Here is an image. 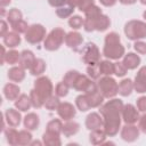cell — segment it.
I'll return each instance as SVG.
<instances>
[{"mask_svg":"<svg viewBox=\"0 0 146 146\" xmlns=\"http://www.w3.org/2000/svg\"><path fill=\"white\" fill-rule=\"evenodd\" d=\"M123 103L117 98H110L108 102L99 106V113L103 116V129L107 136H115L121 128Z\"/></svg>","mask_w":146,"mask_h":146,"instance_id":"1","label":"cell"},{"mask_svg":"<svg viewBox=\"0 0 146 146\" xmlns=\"http://www.w3.org/2000/svg\"><path fill=\"white\" fill-rule=\"evenodd\" d=\"M124 47L121 44L120 35L116 32H110L105 36V44L103 48V55L107 59H120L125 54Z\"/></svg>","mask_w":146,"mask_h":146,"instance_id":"2","label":"cell"},{"mask_svg":"<svg viewBox=\"0 0 146 146\" xmlns=\"http://www.w3.org/2000/svg\"><path fill=\"white\" fill-rule=\"evenodd\" d=\"M124 34L129 40L137 41L146 38V23L138 19H131L124 25Z\"/></svg>","mask_w":146,"mask_h":146,"instance_id":"3","label":"cell"},{"mask_svg":"<svg viewBox=\"0 0 146 146\" xmlns=\"http://www.w3.org/2000/svg\"><path fill=\"white\" fill-rule=\"evenodd\" d=\"M65 31L62 27H55L52 29L49 34L46 36L43 41V47L48 51H55L60 48L63 42L65 41Z\"/></svg>","mask_w":146,"mask_h":146,"instance_id":"4","label":"cell"},{"mask_svg":"<svg viewBox=\"0 0 146 146\" xmlns=\"http://www.w3.org/2000/svg\"><path fill=\"white\" fill-rule=\"evenodd\" d=\"M97 86L104 98H114L119 94V84L111 75H104L99 78Z\"/></svg>","mask_w":146,"mask_h":146,"instance_id":"5","label":"cell"},{"mask_svg":"<svg viewBox=\"0 0 146 146\" xmlns=\"http://www.w3.org/2000/svg\"><path fill=\"white\" fill-rule=\"evenodd\" d=\"M100 51L94 42H88L81 50V59L87 65H95L100 62Z\"/></svg>","mask_w":146,"mask_h":146,"instance_id":"6","label":"cell"},{"mask_svg":"<svg viewBox=\"0 0 146 146\" xmlns=\"http://www.w3.org/2000/svg\"><path fill=\"white\" fill-rule=\"evenodd\" d=\"M25 40L31 44H38L46 39V29L41 24H32L24 33Z\"/></svg>","mask_w":146,"mask_h":146,"instance_id":"7","label":"cell"},{"mask_svg":"<svg viewBox=\"0 0 146 146\" xmlns=\"http://www.w3.org/2000/svg\"><path fill=\"white\" fill-rule=\"evenodd\" d=\"M34 89L38 91V94L42 97L44 102L48 97L52 95V91H54L52 83L48 76H39L34 81Z\"/></svg>","mask_w":146,"mask_h":146,"instance_id":"8","label":"cell"},{"mask_svg":"<svg viewBox=\"0 0 146 146\" xmlns=\"http://www.w3.org/2000/svg\"><path fill=\"white\" fill-rule=\"evenodd\" d=\"M102 14H103L102 13V9L98 6H96V5H94L91 8H89L84 13L86 17H84V23H83V29H84L86 32H92V31H95V23H96L97 18Z\"/></svg>","mask_w":146,"mask_h":146,"instance_id":"9","label":"cell"},{"mask_svg":"<svg viewBox=\"0 0 146 146\" xmlns=\"http://www.w3.org/2000/svg\"><path fill=\"white\" fill-rule=\"evenodd\" d=\"M139 128L136 127L135 124H128L125 123L122 128H121V132H120V136L121 138L124 140V141H128V143H132L135 140L138 139L139 137Z\"/></svg>","mask_w":146,"mask_h":146,"instance_id":"10","label":"cell"},{"mask_svg":"<svg viewBox=\"0 0 146 146\" xmlns=\"http://www.w3.org/2000/svg\"><path fill=\"white\" fill-rule=\"evenodd\" d=\"M122 120L124 121V123L135 124L139 120L138 108L135 107L132 104L124 105L123 106V110H122Z\"/></svg>","mask_w":146,"mask_h":146,"instance_id":"11","label":"cell"},{"mask_svg":"<svg viewBox=\"0 0 146 146\" xmlns=\"http://www.w3.org/2000/svg\"><path fill=\"white\" fill-rule=\"evenodd\" d=\"M57 114H58V116L62 120L68 121V120H72L75 116L76 110H75V107L71 103L64 102V103H60L59 104V106L57 108Z\"/></svg>","mask_w":146,"mask_h":146,"instance_id":"12","label":"cell"},{"mask_svg":"<svg viewBox=\"0 0 146 146\" xmlns=\"http://www.w3.org/2000/svg\"><path fill=\"white\" fill-rule=\"evenodd\" d=\"M133 87L135 90L139 94L146 92V66L140 67L139 71L137 72L133 81Z\"/></svg>","mask_w":146,"mask_h":146,"instance_id":"13","label":"cell"},{"mask_svg":"<svg viewBox=\"0 0 146 146\" xmlns=\"http://www.w3.org/2000/svg\"><path fill=\"white\" fill-rule=\"evenodd\" d=\"M82 42H83V38L76 31H71V32L66 33V35H65V43H66V46L68 48L73 49V50H75V51L82 44Z\"/></svg>","mask_w":146,"mask_h":146,"instance_id":"14","label":"cell"},{"mask_svg":"<svg viewBox=\"0 0 146 146\" xmlns=\"http://www.w3.org/2000/svg\"><path fill=\"white\" fill-rule=\"evenodd\" d=\"M103 124H104V121H103L102 114L92 112V113L88 114V116L86 117V128L90 131L103 128Z\"/></svg>","mask_w":146,"mask_h":146,"instance_id":"15","label":"cell"},{"mask_svg":"<svg viewBox=\"0 0 146 146\" xmlns=\"http://www.w3.org/2000/svg\"><path fill=\"white\" fill-rule=\"evenodd\" d=\"M3 116H5V121L7 122V124L9 127H14V128L18 127L21 123V120H22L19 111H17L15 108H8L5 112Z\"/></svg>","mask_w":146,"mask_h":146,"instance_id":"16","label":"cell"},{"mask_svg":"<svg viewBox=\"0 0 146 146\" xmlns=\"http://www.w3.org/2000/svg\"><path fill=\"white\" fill-rule=\"evenodd\" d=\"M8 79L11 82H22L25 79V68L22 66H13L8 70Z\"/></svg>","mask_w":146,"mask_h":146,"instance_id":"17","label":"cell"},{"mask_svg":"<svg viewBox=\"0 0 146 146\" xmlns=\"http://www.w3.org/2000/svg\"><path fill=\"white\" fill-rule=\"evenodd\" d=\"M35 56L31 50H23L21 52V58H19V66H22L25 70H30L35 60Z\"/></svg>","mask_w":146,"mask_h":146,"instance_id":"18","label":"cell"},{"mask_svg":"<svg viewBox=\"0 0 146 146\" xmlns=\"http://www.w3.org/2000/svg\"><path fill=\"white\" fill-rule=\"evenodd\" d=\"M19 91H21L19 87L17 84L13 83V82H9V83L5 84V87H3V96L8 100H14L15 102L19 96Z\"/></svg>","mask_w":146,"mask_h":146,"instance_id":"19","label":"cell"},{"mask_svg":"<svg viewBox=\"0 0 146 146\" xmlns=\"http://www.w3.org/2000/svg\"><path fill=\"white\" fill-rule=\"evenodd\" d=\"M122 63L124 64V66L128 70H135L140 64V57L135 52H128L123 56Z\"/></svg>","mask_w":146,"mask_h":146,"instance_id":"20","label":"cell"},{"mask_svg":"<svg viewBox=\"0 0 146 146\" xmlns=\"http://www.w3.org/2000/svg\"><path fill=\"white\" fill-rule=\"evenodd\" d=\"M23 123H24V128L25 129H27V130H35V129H38V127L40 124L39 115L35 114V113H29V114H26L24 116Z\"/></svg>","mask_w":146,"mask_h":146,"instance_id":"21","label":"cell"},{"mask_svg":"<svg viewBox=\"0 0 146 146\" xmlns=\"http://www.w3.org/2000/svg\"><path fill=\"white\" fill-rule=\"evenodd\" d=\"M60 135L55 133V132H50V131H44L43 136H42V141L44 145L47 146H60L62 145V140H60Z\"/></svg>","mask_w":146,"mask_h":146,"instance_id":"22","label":"cell"},{"mask_svg":"<svg viewBox=\"0 0 146 146\" xmlns=\"http://www.w3.org/2000/svg\"><path fill=\"white\" fill-rule=\"evenodd\" d=\"M80 130V124L75 121H72V120H68L66 121L64 124H63V130H62V133L65 136V137H72L74 135H76Z\"/></svg>","mask_w":146,"mask_h":146,"instance_id":"23","label":"cell"},{"mask_svg":"<svg viewBox=\"0 0 146 146\" xmlns=\"http://www.w3.org/2000/svg\"><path fill=\"white\" fill-rule=\"evenodd\" d=\"M3 44L7 46L8 48H15L17 47L19 43H21V36H19V33L15 32V31H11V32H8L3 38Z\"/></svg>","mask_w":146,"mask_h":146,"instance_id":"24","label":"cell"},{"mask_svg":"<svg viewBox=\"0 0 146 146\" xmlns=\"http://www.w3.org/2000/svg\"><path fill=\"white\" fill-rule=\"evenodd\" d=\"M87 96V99H88V103L90 105V108H95V107H99L102 104H103V100H104V96L102 95V92L98 90L96 91H92V92H89V94H86Z\"/></svg>","mask_w":146,"mask_h":146,"instance_id":"25","label":"cell"},{"mask_svg":"<svg viewBox=\"0 0 146 146\" xmlns=\"http://www.w3.org/2000/svg\"><path fill=\"white\" fill-rule=\"evenodd\" d=\"M106 137H107V135H106V132L104 131L103 128L96 129V130H91V132L89 135V141L92 145H102L105 141Z\"/></svg>","mask_w":146,"mask_h":146,"instance_id":"26","label":"cell"},{"mask_svg":"<svg viewBox=\"0 0 146 146\" xmlns=\"http://www.w3.org/2000/svg\"><path fill=\"white\" fill-rule=\"evenodd\" d=\"M32 106V103H31V98H30V95H25V94H22L18 96V98L15 100V107L21 111V112H26L27 110H30V107Z\"/></svg>","mask_w":146,"mask_h":146,"instance_id":"27","label":"cell"},{"mask_svg":"<svg viewBox=\"0 0 146 146\" xmlns=\"http://www.w3.org/2000/svg\"><path fill=\"white\" fill-rule=\"evenodd\" d=\"M135 89L133 87V82L128 78V79H123L120 83H119V94L123 97H128L132 90Z\"/></svg>","mask_w":146,"mask_h":146,"instance_id":"28","label":"cell"},{"mask_svg":"<svg viewBox=\"0 0 146 146\" xmlns=\"http://www.w3.org/2000/svg\"><path fill=\"white\" fill-rule=\"evenodd\" d=\"M5 136H6V139H7V143L11 146H16L18 145V132L14 127H9L8 128H5Z\"/></svg>","mask_w":146,"mask_h":146,"instance_id":"29","label":"cell"},{"mask_svg":"<svg viewBox=\"0 0 146 146\" xmlns=\"http://www.w3.org/2000/svg\"><path fill=\"white\" fill-rule=\"evenodd\" d=\"M46 62L41 58H36L32 65V67L30 68V73L34 76H41L42 73L46 71Z\"/></svg>","mask_w":146,"mask_h":146,"instance_id":"30","label":"cell"},{"mask_svg":"<svg viewBox=\"0 0 146 146\" xmlns=\"http://www.w3.org/2000/svg\"><path fill=\"white\" fill-rule=\"evenodd\" d=\"M110 25H111V21L108 18V16L102 14L97 18V21L95 23V30L96 31H99V32H104V31H106L110 27Z\"/></svg>","mask_w":146,"mask_h":146,"instance_id":"31","label":"cell"},{"mask_svg":"<svg viewBox=\"0 0 146 146\" xmlns=\"http://www.w3.org/2000/svg\"><path fill=\"white\" fill-rule=\"evenodd\" d=\"M99 65V70L102 75H112L114 74V63L111 62V59H105V60H100L98 63Z\"/></svg>","mask_w":146,"mask_h":146,"instance_id":"32","label":"cell"},{"mask_svg":"<svg viewBox=\"0 0 146 146\" xmlns=\"http://www.w3.org/2000/svg\"><path fill=\"white\" fill-rule=\"evenodd\" d=\"M75 105H76L78 110L81 111V112H87V111L90 110V105H89V103H88V99H87L86 94L79 95V96L75 98Z\"/></svg>","mask_w":146,"mask_h":146,"instance_id":"33","label":"cell"},{"mask_svg":"<svg viewBox=\"0 0 146 146\" xmlns=\"http://www.w3.org/2000/svg\"><path fill=\"white\" fill-rule=\"evenodd\" d=\"M46 130L60 135L62 130H63V123H62V121L59 119H52L51 121H49L47 123V129Z\"/></svg>","mask_w":146,"mask_h":146,"instance_id":"34","label":"cell"},{"mask_svg":"<svg viewBox=\"0 0 146 146\" xmlns=\"http://www.w3.org/2000/svg\"><path fill=\"white\" fill-rule=\"evenodd\" d=\"M79 74H80V73H79L78 71H75V70H71V71H68V72L64 75L63 81H64L70 88H73V86H74V83H75V81H76Z\"/></svg>","mask_w":146,"mask_h":146,"instance_id":"35","label":"cell"},{"mask_svg":"<svg viewBox=\"0 0 146 146\" xmlns=\"http://www.w3.org/2000/svg\"><path fill=\"white\" fill-rule=\"evenodd\" d=\"M30 98H31V103H32V106L35 107V108H40L41 106H43L44 104V100L42 99V97L38 94V91L35 89H32L30 91Z\"/></svg>","mask_w":146,"mask_h":146,"instance_id":"36","label":"cell"},{"mask_svg":"<svg viewBox=\"0 0 146 146\" xmlns=\"http://www.w3.org/2000/svg\"><path fill=\"white\" fill-rule=\"evenodd\" d=\"M59 104H60V102H59V97H58V96H52V95H51L50 97H48V98L46 99L43 106H44L48 111H55V110L58 108Z\"/></svg>","mask_w":146,"mask_h":146,"instance_id":"37","label":"cell"},{"mask_svg":"<svg viewBox=\"0 0 146 146\" xmlns=\"http://www.w3.org/2000/svg\"><path fill=\"white\" fill-rule=\"evenodd\" d=\"M32 141V135L30 130L24 129L18 132V145H30Z\"/></svg>","mask_w":146,"mask_h":146,"instance_id":"38","label":"cell"},{"mask_svg":"<svg viewBox=\"0 0 146 146\" xmlns=\"http://www.w3.org/2000/svg\"><path fill=\"white\" fill-rule=\"evenodd\" d=\"M19 58H21V52H18L15 49L8 50L6 54V63H8L10 65H15V64L19 63Z\"/></svg>","mask_w":146,"mask_h":146,"instance_id":"39","label":"cell"},{"mask_svg":"<svg viewBox=\"0 0 146 146\" xmlns=\"http://www.w3.org/2000/svg\"><path fill=\"white\" fill-rule=\"evenodd\" d=\"M22 17H23L22 11H21L19 9H17V8H13V9H10V10L7 13V19H8V22H9L10 24H14V23L21 21Z\"/></svg>","mask_w":146,"mask_h":146,"instance_id":"40","label":"cell"},{"mask_svg":"<svg viewBox=\"0 0 146 146\" xmlns=\"http://www.w3.org/2000/svg\"><path fill=\"white\" fill-rule=\"evenodd\" d=\"M83 23H84V19L79 16V15H72L70 18H68V25L73 29V30H79L83 26Z\"/></svg>","mask_w":146,"mask_h":146,"instance_id":"41","label":"cell"},{"mask_svg":"<svg viewBox=\"0 0 146 146\" xmlns=\"http://www.w3.org/2000/svg\"><path fill=\"white\" fill-rule=\"evenodd\" d=\"M68 89H70V87L64 81H60L55 87V95L58 97H65L68 94Z\"/></svg>","mask_w":146,"mask_h":146,"instance_id":"42","label":"cell"},{"mask_svg":"<svg viewBox=\"0 0 146 146\" xmlns=\"http://www.w3.org/2000/svg\"><path fill=\"white\" fill-rule=\"evenodd\" d=\"M87 73H88V76H89L90 79H94V80H98V79L100 78V75H102L98 64L88 65V67H87Z\"/></svg>","mask_w":146,"mask_h":146,"instance_id":"43","label":"cell"},{"mask_svg":"<svg viewBox=\"0 0 146 146\" xmlns=\"http://www.w3.org/2000/svg\"><path fill=\"white\" fill-rule=\"evenodd\" d=\"M73 11H74V9L71 8L70 6H67V7L63 6V7H59V8L56 9V15L59 18L64 19V18H67V17H71L72 14H73Z\"/></svg>","mask_w":146,"mask_h":146,"instance_id":"44","label":"cell"},{"mask_svg":"<svg viewBox=\"0 0 146 146\" xmlns=\"http://www.w3.org/2000/svg\"><path fill=\"white\" fill-rule=\"evenodd\" d=\"M11 29H13V31H15V32H17V33L21 34V33H25V32L27 31L29 25H27V23H26L25 21L21 19V21H18V22L11 24Z\"/></svg>","mask_w":146,"mask_h":146,"instance_id":"45","label":"cell"},{"mask_svg":"<svg viewBox=\"0 0 146 146\" xmlns=\"http://www.w3.org/2000/svg\"><path fill=\"white\" fill-rule=\"evenodd\" d=\"M128 68L124 66V64L122 62H115L114 63V74L119 78H122L127 74Z\"/></svg>","mask_w":146,"mask_h":146,"instance_id":"46","label":"cell"},{"mask_svg":"<svg viewBox=\"0 0 146 146\" xmlns=\"http://www.w3.org/2000/svg\"><path fill=\"white\" fill-rule=\"evenodd\" d=\"M133 48H135V50H136L138 54H140V55H146V42H144V41H141V40H137V41H135V43H133Z\"/></svg>","mask_w":146,"mask_h":146,"instance_id":"47","label":"cell"},{"mask_svg":"<svg viewBox=\"0 0 146 146\" xmlns=\"http://www.w3.org/2000/svg\"><path fill=\"white\" fill-rule=\"evenodd\" d=\"M95 5V0H82L79 5V10L82 11V13H86L89 8H91L92 6Z\"/></svg>","mask_w":146,"mask_h":146,"instance_id":"48","label":"cell"},{"mask_svg":"<svg viewBox=\"0 0 146 146\" xmlns=\"http://www.w3.org/2000/svg\"><path fill=\"white\" fill-rule=\"evenodd\" d=\"M136 107L139 112H146V96H141L136 102Z\"/></svg>","mask_w":146,"mask_h":146,"instance_id":"49","label":"cell"},{"mask_svg":"<svg viewBox=\"0 0 146 146\" xmlns=\"http://www.w3.org/2000/svg\"><path fill=\"white\" fill-rule=\"evenodd\" d=\"M138 128H139V130H140L141 132L146 133V112H145L141 116H139V120H138Z\"/></svg>","mask_w":146,"mask_h":146,"instance_id":"50","label":"cell"},{"mask_svg":"<svg viewBox=\"0 0 146 146\" xmlns=\"http://www.w3.org/2000/svg\"><path fill=\"white\" fill-rule=\"evenodd\" d=\"M48 3L51 6V7H56V8H59V7H63L67 3V0H48Z\"/></svg>","mask_w":146,"mask_h":146,"instance_id":"51","label":"cell"},{"mask_svg":"<svg viewBox=\"0 0 146 146\" xmlns=\"http://www.w3.org/2000/svg\"><path fill=\"white\" fill-rule=\"evenodd\" d=\"M8 32H9V31H8V25H7V23H6V22L2 19V21H1V30H0V35L3 38V36H5V35L8 33Z\"/></svg>","mask_w":146,"mask_h":146,"instance_id":"52","label":"cell"},{"mask_svg":"<svg viewBox=\"0 0 146 146\" xmlns=\"http://www.w3.org/2000/svg\"><path fill=\"white\" fill-rule=\"evenodd\" d=\"M117 0H99V2L105 7H112L116 3Z\"/></svg>","mask_w":146,"mask_h":146,"instance_id":"53","label":"cell"},{"mask_svg":"<svg viewBox=\"0 0 146 146\" xmlns=\"http://www.w3.org/2000/svg\"><path fill=\"white\" fill-rule=\"evenodd\" d=\"M81 1L82 0H67V6H70L71 8L75 9L76 7H79V5H80Z\"/></svg>","mask_w":146,"mask_h":146,"instance_id":"54","label":"cell"},{"mask_svg":"<svg viewBox=\"0 0 146 146\" xmlns=\"http://www.w3.org/2000/svg\"><path fill=\"white\" fill-rule=\"evenodd\" d=\"M1 65H3L5 63H6V54H7V51H6V49H5V46H1Z\"/></svg>","mask_w":146,"mask_h":146,"instance_id":"55","label":"cell"},{"mask_svg":"<svg viewBox=\"0 0 146 146\" xmlns=\"http://www.w3.org/2000/svg\"><path fill=\"white\" fill-rule=\"evenodd\" d=\"M119 2L122 5H133L137 2V0H119Z\"/></svg>","mask_w":146,"mask_h":146,"instance_id":"56","label":"cell"},{"mask_svg":"<svg viewBox=\"0 0 146 146\" xmlns=\"http://www.w3.org/2000/svg\"><path fill=\"white\" fill-rule=\"evenodd\" d=\"M11 2V0H0V6L1 8H5L6 6H8Z\"/></svg>","mask_w":146,"mask_h":146,"instance_id":"57","label":"cell"},{"mask_svg":"<svg viewBox=\"0 0 146 146\" xmlns=\"http://www.w3.org/2000/svg\"><path fill=\"white\" fill-rule=\"evenodd\" d=\"M143 17H144V19L146 21V10H145V11L143 13Z\"/></svg>","mask_w":146,"mask_h":146,"instance_id":"58","label":"cell"},{"mask_svg":"<svg viewBox=\"0 0 146 146\" xmlns=\"http://www.w3.org/2000/svg\"><path fill=\"white\" fill-rule=\"evenodd\" d=\"M140 2H141L143 5H146V0H140Z\"/></svg>","mask_w":146,"mask_h":146,"instance_id":"59","label":"cell"}]
</instances>
